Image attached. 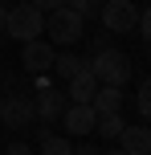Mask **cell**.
<instances>
[{
    "instance_id": "cell-15",
    "label": "cell",
    "mask_w": 151,
    "mask_h": 155,
    "mask_svg": "<svg viewBox=\"0 0 151 155\" xmlns=\"http://www.w3.org/2000/svg\"><path fill=\"white\" fill-rule=\"evenodd\" d=\"M135 110H139V114H143L147 123H151V78H143V82H139V94H135Z\"/></svg>"
},
{
    "instance_id": "cell-17",
    "label": "cell",
    "mask_w": 151,
    "mask_h": 155,
    "mask_svg": "<svg viewBox=\"0 0 151 155\" xmlns=\"http://www.w3.org/2000/svg\"><path fill=\"white\" fill-rule=\"evenodd\" d=\"M33 4H37V8H41L45 16H53L57 8H65V0H33Z\"/></svg>"
},
{
    "instance_id": "cell-14",
    "label": "cell",
    "mask_w": 151,
    "mask_h": 155,
    "mask_svg": "<svg viewBox=\"0 0 151 155\" xmlns=\"http://www.w3.org/2000/svg\"><path fill=\"white\" fill-rule=\"evenodd\" d=\"M37 155H74L70 139L65 135H53V131H41V143H37Z\"/></svg>"
},
{
    "instance_id": "cell-12",
    "label": "cell",
    "mask_w": 151,
    "mask_h": 155,
    "mask_svg": "<svg viewBox=\"0 0 151 155\" xmlns=\"http://www.w3.org/2000/svg\"><path fill=\"white\" fill-rule=\"evenodd\" d=\"M123 102H127L123 86H102V90H98V98H94V110H98V114H119Z\"/></svg>"
},
{
    "instance_id": "cell-24",
    "label": "cell",
    "mask_w": 151,
    "mask_h": 155,
    "mask_svg": "<svg viewBox=\"0 0 151 155\" xmlns=\"http://www.w3.org/2000/svg\"><path fill=\"white\" fill-rule=\"evenodd\" d=\"M98 4H110V0H98Z\"/></svg>"
},
{
    "instance_id": "cell-8",
    "label": "cell",
    "mask_w": 151,
    "mask_h": 155,
    "mask_svg": "<svg viewBox=\"0 0 151 155\" xmlns=\"http://www.w3.org/2000/svg\"><path fill=\"white\" fill-rule=\"evenodd\" d=\"M65 135H74V139H86L90 131H98V110L94 106H82V102H70V110H65Z\"/></svg>"
},
{
    "instance_id": "cell-22",
    "label": "cell",
    "mask_w": 151,
    "mask_h": 155,
    "mask_svg": "<svg viewBox=\"0 0 151 155\" xmlns=\"http://www.w3.org/2000/svg\"><path fill=\"white\" fill-rule=\"evenodd\" d=\"M102 155H127L123 147H102Z\"/></svg>"
},
{
    "instance_id": "cell-21",
    "label": "cell",
    "mask_w": 151,
    "mask_h": 155,
    "mask_svg": "<svg viewBox=\"0 0 151 155\" xmlns=\"http://www.w3.org/2000/svg\"><path fill=\"white\" fill-rule=\"evenodd\" d=\"M74 155H102L98 147H90V143H82V147H74Z\"/></svg>"
},
{
    "instance_id": "cell-9",
    "label": "cell",
    "mask_w": 151,
    "mask_h": 155,
    "mask_svg": "<svg viewBox=\"0 0 151 155\" xmlns=\"http://www.w3.org/2000/svg\"><path fill=\"white\" fill-rule=\"evenodd\" d=\"M98 90H102V82L94 78V70H90V74H82V78H74V82H65V94H70V102H82V106H94Z\"/></svg>"
},
{
    "instance_id": "cell-20",
    "label": "cell",
    "mask_w": 151,
    "mask_h": 155,
    "mask_svg": "<svg viewBox=\"0 0 151 155\" xmlns=\"http://www.w3.org/2000/svg\"><path fill=\"white\" fill-rule=\"evenodd\" d=\"M8 12H12V4H4V0H0V33H4V25H8Z\"/></svg>"
},
{
    "instance_id": "cell-16",
    "label": "cell",
    "mask_w": 151,
    "mask_h": 155,
    "mask_svg": "<svg viewBox=\"0 0 151 155\" xmlns=\"http://www.w3.org/2000/svg\"><path fill=\"white\" fill-rule=\"evenodd\" d=\"M65 8H74V12H82V16L90 21V16L98 12V0H65Z\"/></svg>"
},
{
    "instance_id": "cell-10",
    "label": "cell",
    "mask_w": 151,
    "mask_h": 155,
    "mask_svg": "<svg viewBox=\"0 0 151 155\" xmlns=\"http://www.w3.org/2000/svg\"><path fill=\"white\" fill-rule=\"evenodd\" d=\"M119 147L127 151V155H151V127H143V123H131L127 131H123Z\"/></svg>"
},
{
    "instance_id": "cell-3",
    "label": "cell",
    "mask_w": 151,
    "mask_h": 155,
    "mask_svg": "<svg viewBox=\"0 0 151 155\" xmlns=\"http://www.w3.org/2000/svg\"><path fill=\"white\" fill-rule=\"evenodd\" d=\"M45 33H49V41L53 45H78L82 37H86V16L82 12H74V8H57L53 16L45 21Z\"/></svg>"
},
{
    "instance_id": "cell-11",
    "label": "cell",
    "mask_w": 151,
    "mask_h": 155,
    "mask_svg": "<svg viewBox=\"0 0 151 155\" xmlns=\"http://www.w3.org/2000/svg\"><path fill=\"white\" fill-rule=\"evenodd\" d=\"M57 78L61 82H74V78H82V74H90V57H74V53H57Z\"/></svg>"
},
{
    "instance_id": "cell-6",
    "label": "cell",
    "mask_w": 151,
    "mask_h": 155,
    "mask_svg": "<svg viewBox=\"0 0 151 155\" xmlns=\"http://www.w3.org/2000/svg\"><path fill=\"white\" fill-rule=\"evenodd\" d=\"M33 118H37V98H29V94H8L4 110H0V127H4V131H25V127H33Z\"/></svg>"
},
{
    "instance_id": "cell-7",
    "label": "cell",
    "mask_w": 151,
    "mask_h": 155,
    "mask_svg": "<svg viewBox=\"0 0 151 155\" xmlns=\"http://www.w3.org/2000/svg\"><path fill=\"white\" fill-rule=\"evenodd\" d=\"M21 65L29 74H45V70H53L57 65V49H53V41H29V45L21 49Z\"/></svg>"
},
{
    "instance_id": "cell-5",
    "label": "cell",
    "mask_w": 151,
    "mask_h": 155,
    "mask_svg": "<svg viewBox=\"0 0 151 155\" xmlns=\"http://www.w3.org/2000/svg\"><path fill=\"white\" fill-rule=\"evenodd\" d=\"M65 102H70V94H65V86H49L45 78L37 82V123H61L65 118Z\"/></svg>"
},
{
    "instance_id": "cell-23",
    "label": "cell",
    "mask_w": 151,
    "mask_h": 155,
    "mask_svg": "<svg viewBox=\"0 0 151 155\" xmlns=\"http://www.w3.org/2000/svg\"><path fill=\"white\" fill-rule=\"evenodd\" d=\"M4 102H8V94H0V110H4Z\"/></svg>"
},
{
    "instance_id": "cell-4",
    "label": "cell",
    "mask_w": 151,
    "mask_h": 155,
    "mask_svg": "<svg viewBox=\"0 0 151 155\" xmlns=\"http://www.w3.org/2000/svg\"><path fill=\"white\" fill-rule=\"evenodd\" d=\"M98 21H102L106 33H114V37H123V33L139 29V21H143V12L135 8V0H110V4H102V12H98Z\"/></svg>"
},
{
    "instance_id": "cell-1",
    "label": "cell",
    "mask_w": 151,
    "mask_h": 155,
    "mask_svg": "<svg viewBox=\"0 0 151 155\" xmlns=\"http://www.w3.org/2000/svg\"><path fill=\"white\" fill-rule=\"evenodd\" d=\"M45 21H49V16L41 12L33 0H16V4H12V12H8L4 33H8L12 41H21V45H29V41H41V33H45Z\"/></svg>"
},
{
    "instance_id": "cell-19",
    "label": "cell",
    "mask_w": 151,
    "mask_h": 155,
    "mask_svg": "<svg viewBox=\"0 0 151 155\" xmlns=\"http://www.w3.org/2000/svg\"><path fill=\"white\" fill-rule=\"evenodd\" d=\"M4 155H33V147H29V143H21V139H16V143H8V147H4Z\"/></svg>"
},
{
    "instance_id": "cell-13",
    "label": "cell",
    "mask_w": 151,
    "mask_h": 155,
    "mask_svg": "<svg viewBox=\"0 0 151 155\" xmlns=\"http://www.w3.org/2000/svg\"><path fill=\"white\" fill-rule=\"evenodd\" d=\"M127 118H123V110H119V114H98V139H106V143H110V139H123V131H127Z\"/></svg>"
},
{
    "instance_id": "cell-18",
    "label": "cell",
    "mask_w": 151,
    "mask_h": 155,
    "mask_svg": "<svg viewBox=\"0 0 151 155\" xmlns=\"http://www.w3.org/2000/svg\"><path fill=\"white\" fill-rule=\"evenodd\" d=\"M139 37L151 45V8H143V21H139Z\"/></svg>"
},
{
    "instance_id": "cell-2",
    "label": "cell",
    "mask_w": 151,
    "mask_h": 155,
    "mask_svg": "<svg viewBox=\"0 0 151 155\" xmlns=\"http://www.w3.org/2000/svg\"><path fill=\"white\" fill-rule=\"evenodd\" d=\"M90 70L102 86H127L135 65H131V53L123 49H102V53H90Z\"/></svg>"
}]
</instances>
